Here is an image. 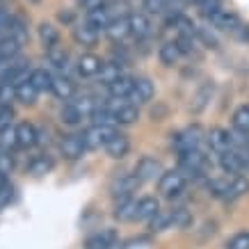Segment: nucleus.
<instances>
[{
    "label": "nucleus",
    "instance_id": "1",
    "mask_svg": "<svg viewBox=\"0 0 249 249\" xmlns=\"http://www.w3.org/2000/svg\"><path fill=\"white\" fill-rule=\"evenodd\" d=\"M201 137H204L201 126H190V128L181 130V133H172L169 140H172V146L176 151H185V149H199Z\"/></svg>",
    "mask_w": 249,
    "mask_h": 249
},
{
    "label": "nucleus",
    "instance_id": "2",
    "mask_svg": "<svg viewBox=\"0 0 249 249\" xmlns=\"http://www.w3.org/2000/svg\"><path fill=\"white\" fill-rule=\"evenodd\" d=\"M117 135V130L112 126H101V124H94L91 128H87L83 133V142H85V149H91L96 151L101 146H106L110 142V137Z\"/></svg>",
    "mask_w": 249,
    "mask_h": 249
},
{
    "label": "nucleus",
    "instance_id": "3",
    "mask_svg": "<svg viewBox=\"0 0 249 249\" xmlns=\"http://www.w3.org/2000/svg\"><path fill=\"white\" fill-rule=\"evenodd\" d=\"M185 183H188V178H185V174L181 172H162L160 174V178H158V190H160V195L162 196H176V195H181L183 190H185Z\"/></svg>",
    "mask_w": 249,
    "mask_h": 249
},
{
    "label": "nucleus",
    "instance_id": "4",
    "mask_svg": "<svg viewBox=\"0 0 249 249\" xmlns=\"http://www.w3.org/2000/svg\"><path fill=\"white\" fill-rule=\"evenodd\" d=\"M162 172H165L162 162H160L158 158H151V156H144V158H140V162H137V167H135V176L140 178V183L158 181Z\"/></svg>",
    "mask_w": 249,
    "mask_h": 249
},
{
    "label": "nucleus",
    "instance_id": "5",
    "mask_svg": "<svg viewBox=\"0 0 249 249\" xmlns=\"http://www.w3.org/2000/svg\"><path fill=\"white\" fill-rule=\"evenodd\" d=\"M178 162L185 172H204L208 167V158L199 149H185V151H178Z\"/></svg>",
    "mask_w": 249,
    "mask_h": 249
},
{
    "label": "nucleus",
    "instance_id": "6",
    "mask_svg": "<svg viewBox=\"0 0 249 249\" xmlns=\"http://www.w3.org/2000/svg\"><path fill=\"white\" fill-rule=\"evenodd\" d=\"M137 188H140V178L135 174H121L110 183V192H112L114 199L117 196H130V192H135Z\"/></svg>",
    "mask_w": 249,
    "mask_h": 249
},
{
    "label": "nucleus",
    "instance_id": "7",
    "mask_svg": "<svg viewBox=\"0 0 249 249\" xmlns=\"http://www.w3.org/2000/svg\"><path fill=\"white\" fill-rule=\"evenodd\" d=\"M106 37L110 39V41H114V44H119V41H124V39L130 35V28H128V16H112L110 21H107L106 25Z\"/></svg>",
    "mask_w": 249,
    "mask_h": 249
},
{
    "label": "nucleus",
    "instance_id": "8",
    "mask_svg": "<svg viewBox=\"0 0 249 249\" xmlns=\"http://www.w3.org/2000/svg\"><path fill=\"white\" fill-rule=\"evenodd\" d=\"M208 21H211L217 30H224V32H233L235 28H240V16L235 14V12H231V9L219 7Z\"/></svg>",
    "mask_w": 249,
    "mask_h": 249
},
{
    "label": "nucleus",
    "instance_id": "9",
    "mask_svg": "<svg viewBox=\"0 0 249 249\" xmlns=\"http://www.w3.org/2000/svg\"><path fill=\"white\" fill-rule=\"evenodd\" d=\"M130 96L135 98L137 103H146L156 96V85H153L151 78L146 76H140V78H133V91Z\"/></svg>",
    "mask_w": 249,
    "mask_h": 249
},
{
    "label": "nucleus",
    "instance_id": "10",
    "mask_svg": "<svg viewBox=\"0 0 249 249\" xmlns=\"http://www.w3.org/2000/svg\"><path fill=\"white\" fill-rule=\"evenodd\" d=\"M128 28H130V35L140 41V39H146L149 35L153 32V25L149 21V16L142 14V12H135V14L128 16Z\"/></svg>",
    "mask_w": 249,
    "mask_h": 249
},
{
    "label": "nucleus",
    "instance_id": "11",
    "mask_svg": "<svg viewBox=\"0 0 249 249\" xmlns=\"http://www.w3.org/2000/svg\"><path fill=\"white\" fill-rule=\"evenodd\" d=\"M160 211V201L156 196H142L140 201H135V213H133V219H140V222H149V219Z\"/></svg>",
    "mask_w": 249,
    "mask_h": 249
},
{
    "label": "nucleus",
    "instance_id": "12",
    "mask_svg": "<svg viewBox=\"0 0 249 249\" xmlns=\"http://www.w3.org/2000/svg\"><path fill=\"white\" fill-rule=\"evenodd\" d=\"M60 151H62V156H64L67 160L83 158V153H85L83 135H67L64 140H62V144H60Z\"/></svg>",
    "mask_w": 249,
    "mask_h": 249
},
{
    "label": "nucleus",
    "instance_id": "13",
    "mask_svg": "<svg viewBox=\"0 0 249 249\" xmlns=\"http://www.w3.org/2000/svg\"><path fill=\"white\" fill-rule=\"evenodd\" d=\"M98 37H101V32H98L96 28H91L87 21L73 28V41H76L78 46H87V48H89V46H96Z\"/></svg>",
    "mask_w": 249,
    "mask_h": 249
},
{
    "label": "nucleus",
    "instance_id": "14",
    "mask_svg": "<svg viewBox=\"0 0 249 249\" xmlns=\"http://www.w3.org/2000/svg\"><path fill=\"white\" fill-rule=\"evenodd\" d=\"M130 151V142H128V137L126 135H117L110 137V142L106 144V153L110 156L112 160H121V158H126Z\"/></svg>",
    "mask_w": 249,
    "mask_h": 249
},
{
    "label": "nucleus",
    "instance_id": "15",
    "mask_svg": "<svg viewBox=\"0 0 249 249\" xmlns=\"http://www.w3.org/2000/svg\"><path fill=\"white\" fill-rule=\"evenodd\" d=\"M112 242H117V231H114V229H101V231H96L94 235L87 238L85 249H106V247H110Z\"/></svg>",
    "mask_w": 249,
    "mask_h": 249
},
{
    "label": "nucleus",
    "instance_id": "16",
    "mask_svg": "<svg viewBox=\"0 0 249 249\" xmlns=\"http://www.w3.org/2000/svg\"><path fill=\"white\" fill-rule=\"evenodd\" d=\"M51 91H53V96H57L60 101H69V98L76 96V85L71 83L67 76H53Z\"/></svg>",
    "mask_w": 249,
    "mask_h": 249
},
{
    "label": "nucleus",
    "instance_id": "17",
    "mask_svg": "<svg viewBox=\"0 0 249 249\" xmlns=\"http://www.w3.org/2000/svg\"><path fill=\"white\" fill-rule=\"evenodd\" d=\"M37 144V128L28 124V121H23L16 126V146H21V149H30Z\"/></svg>",
    "mask_w": 249,
    "mask_h": 249
},
{
    "label": "nucleus",
    "instance_id": "18",
    "mask_svg": "<svg viewBox=\"0 0 249 249\" xmlns=\"http://www.w3.org/2000/svg\"><path fill=\"white\" fill-rule=\"evenodd\" d=\"M208 146H211L215 153H222V151L233 149V146H231L229 130H224V128H213L211 133H208Z\"/></svg>",
    "mask_w": 249,
    "mask_h": 249
},
{
    "label": "nucleus",
    "instance_id": "19",
    "mask_svg": "<svg viewBox=\"0 0 249 249\" xmlns=\"http://www.w3.org/2000/svg\"><path fill=\"white\" fill-rule=\"evenodd\" d=\"M106 87H107V91H110L112 98H128L130 91H133V78L121 73L117 80H112V83L106 85Z\"/></svg>",
    "mask_w": 249,
    "mask_h": 249
},
{
    "label": "nucleus",
    "instance_id": "20",
    "mask_svg": "<svg viewBox=\"0 0 249 249\" xmlns=\"http://www.w3.org/2000/svg\"><path fill=\"white\" fill-rule=\"evenodd\" d=\"M112 18V14L107 12L106 5H101V7H94V9H87V16H85V21L89 23L91 28H96L98 32L101 30H106V25L107 21Z\"/></svg>",
    "mask_w": 249,
    "mask_h": 249
},
{
    "label": "nucleus",
    "instance_id": "21",
    "mask_svg": "<svg viewBox=\"0 0 249 249\" xmlns=\"http://www.w3.org/2000/svg\"><path fill=\"white\" fill-rule=\"evenodd\" d=\"M140 119V110L137 106H130V103H121L117 110H114V124H121V126H130Z\"/></svg>",
    "mask_w": 249,
    "mask_h": 249
},
{
    "label": "nucleus",
    "instance_id": "22",
    "mask_svg": "<svg viewBox=\"0 0 249 249\" xmlns=\"http://www.w3.org/2000/svg\"><path fill=\"white\" fill-rule=\"evenodd\" d=\"M101 69V57H96L94 53H85L80 60H78V73L83 78H91L98 73Z\"/></svg>",
    "mask_w": 249,
    "mask_h": 249
},
{
    "label": "nucleus",
    "instance_id": "23",
    "mask_svg": "<svg viewBox=\"0 0 249 249\" xmlns=\"http://www.w3.org/2000/svg\"><path fill=\"white\" fill-rule=\"evenodd\" d=\"M133 213H135V201L130 196H117V204H114V217L119 222H128L133 219Z\"/></svg>",
    "mask_w": 249,
    "mask_h": 249
},
{
    "label": "nucleus",
    "instance_id": "24",
    "mask_svg": "<svg viewBox=\"0 0 249 249\" xmlns=\"http://www.w3.org/2000/svg\"><path fill=\"white\" fill-rule=\"evenodd\" d=\"M14 96H16V101H21L23 106H32V103L37 101L39 91L32 87L30 80H23V83H18L14 87Z\"/></svg>",
    "mask_w": 249,
    "mask_h": 249
},
{
    "label": "nucleus",
    "instance_id": "25",
    "mask_svg": "<svg viewBox=\"0 0 249 249\" xmlns=\"http://www.w3.org/2000/svg\"><path fill=\"white\" fill-rule=\"evenodd\" d=\"M158 60H160V64H165V67H174L176 62L181 60V51L176 48L174 41H165V44L158 48Z\"/></svg>",
    "mask_w": 249,
    "mask_h": 249
},
{
    "label": "nucleus",
    "instance_id": "26",
    "mask_svg": "<svg viewBox=\"0 0 249 249\" xmlns=\"http://www.w3.org/2000/svg\"><path fill=\"white\" fill-rule=\"evenodd\" d=\"M55 162L46 153H41V156H37V158L30 160V165H28V174H32V176H46V174L53 172Z\"/></svg>",
    "mask_w": 249,
    "mask_h": 249
},
{
    "label": "nucleus",
    "instance_id": "27",
    "mask_svg": "<svg viewBox=\"0 0 249 249\" xmlns=\"http://www.w3.org/2000/svg\"><path fill=\"white\" fill-rule=\"evenodd\" d=\"M219 167H222V169H224L227 174H240L242 167H240L238 151H235V149H229V151H222V153H219Z\"/></svg>",
    "mask_w": 249,
    "mask_h": 249
},
{
    "label": "nucleus",
    "instance_id": "28",
    "mask_svg": "<svg viewBox=\"0 0 249 249\" xmlns=\"http://www.w3.org/2000/svg\"><path fill=\"white\" fill-rule=\"evenodd\" d=\"M28 80L32 83V87L37 91H51V83H53V76L46 71V69H32Z\"/></svg>",
    "mask_w": 249,
    "mask_h": 249
},
{
    "label": "nucleus",
    "instance_id": "29",
    "mask_svg": "<svg viewBox=\"0 0 249 249\" xmlns=\"http://www.w3.org/2000/svg\"><path fill=\"white\" fill-rule=\"evenodd\" d=\"M247 192H249V178L247 176H235L233 181H229V192L224 196V201H233V199L247 195Z\"/></svg>",
    "mask_w": 249,
    "mask_h": 249
},
{
    "label": "nucleus",
    "instance_id": "30",
    "mask_svg": "<svg viewBox=\"0 0 249 249\" xmlns=\"http://www.w3.org/2000/svg\"><path fill=\"white\" fill-rule=\"evenodd\" d=\"M213 83H206L201 89L196 91L195 96H192V103H190V110L192 112H201L206 106H208V101H211V96H213Z\"/></svg>",
    "mask_w": 249,
    "mask_h": 249
},
{
    "label": "nucleus",
    "instance_id": "31",
    "mask_svg": "<svg viewBox=\"0 0 249 249\" xmlns=\"http://www.w3.org/2000/svg\"><path fill=\"white\" fill-rule=\"evenodd\" d=\"M39 41L44 44V48H51V46L60 44V32L53 23H41L39 25Z\"/></svg>",
    "mask_w": 249,
    "mask_h": 249
},
{
    "label": "nucleus",
    "instance_id": "32",
    "mask_svg": "<svg viewBox=\"0 0 249 249\" xmlns=\"http://www.w3.org/2000/svg\"><path fill=\"white\" fill-rule=\"evenodd\" d=\"M7 37L16 39L18 44H23L28 39V25L18 18V16H9V23H7Z\"/></svg>",
    "mask_w": 249,
    "mask_h": 249
},
{
    "label": "nucleus",
    "instance_id": "33",
    "mask_svg": "<svg viewBox=\"0 0 249 249\" xmlns=\"http://www.w3.org/2000/svg\"><path fill=\"white\" fill-rule=\"evenodd\" d=\"M96 76L103 85H110L112 80H117L121 76V67L117 62H101V69H98Z\"/></svg>",
    "mask_w": 249,
    "mask_h": 249
},
{
    "label": "nucleus",
    "instance_id": "34",
    "mask_svg": "<svg viewBox=\"0 0 249 249\" xmlns=\"http://www.w3.org/2000/svg\"><path fill=\"white\" fill-rule=\"evenodd\" d=\"M169 227H172V215L165 211H158L149 219V231H151V233H162V231H167Z\"/></svg>",
    "mask_w": 249,
    "mask_h": 249
},
{
    "label": "nucleus",
    "instance_id": "35",
    "mask_svg": "<svg viewBox=\"0 0 249 249\" xmlns=\"http://www.w3.org/2000/svg\"><path fill=\"white\" fill-rule=\"evenodd\" d=\"M46 57H48V62H51L55 69H64V67H67V62H69L67 51H64V48H60L57 44L51 46V48H46Z\"/></svg>",
    "mask_w": 249,
    "mask_h": 249
},
{
    "label": "nucleus",
    "instance_id": "36",
    "mask_svg": "<svg viewBox=\"0 0 249 249\" xmlns=\"http://www.w3.org/2000/svg\"><path fill=\"white\" fill-rule=\"evenodd\" d=\"M233 128L242 135H249V106H240L233 112Z\"/></svg>",
    "mask_w": 249,
    "mask_h": 249
},
{
    "label": "nucleus",
    "instance_id": "37",
    "mask_svg": "<svg viewBox=\"0 0 249 249\" xmlns=\"http://www.w3.org/2000/svg\"><path fill=\"white\" fill-rule=\"evenodd\" d=\"M169 215H172V224L176 229H190L192 222H195V219H192V213H190L188 208H174Z\"/></svg>",
    "mask_w": 249,
    "mask_h": 249
},
{
    "label": "nucleus",
    "instance_id": "38",
    "mask_svg": "<svg viewBox=\"0 0 249 249\" xmlns=\"http://www.w3.org/2000/svg\"><path fill=\"white\" fill-rule=\"evenodd\" d=\"M94 124H101V126H112L114 124V112L107 106H96V110L89 114Z\"/></svg>",
    "mask_w": 249,
    "mask_h": 249
},
{
    "label": "nucleus",
    "instance_id": "39",
    "mask_svg": "<svg viewBox=\"0 0 249 249\" xmlns=\"http://www.w3.org/2000/svg\"><path fill=\"white\" fill-rule=\"evenodd\" d=\"M96 106H98V101L94 96H83V98H76V101H73V107L80 112V117H89V114L96 110Z\"/></svg>",
    "mask_w": 249,
    "mask_h": 249
},
{
    "label": "nucleus",
    "instance_id": "40",
    "mask_svg": "<svg viewBox=\"0 0 249 249\" xmlns=\"http://www.w3.org/2000/svg\"><path fill=\"white\" fill-rule=\"evenodd\" d=\"M21 55V44L12 37H5L0 41V57H16Z\"/></svg>",
    "mask_w": 249,
    "mask_h": 249
},
{
    "label": "nucleus",
    "instance_id": "41",
    "mask_svg": "<svg viewBox=\"0 0 249 249\" xmlns=\"http://www.w3.org/2000/svg\"><path fill=\"white\" fill-rule=\"evenodd\" d=\"M208 192L215 199H224L229 192V181L227 178H213V181H208Z\"/></svg>",
    "mask_w": 249,
    "mask_h": 249
},
{
    "label": "nucleus",
    "instance_id": "42",
    "mask_svg": "<svg viewBox=\"0 0 249 249\" xmlns=\"http://www.w3.org/2000/svg\"><path fill=\"white\" fill-rule=\"evenodd\" d=\"M60 117H62V121H64L67 126H76V124H80V121H83V117H80V112L73 107V103H67V106L62 107Z\"/></svg>",
    "mask_w": 249,
    "mask_h": 249
},
{
    "label": "nucleus",
    "instance_id": "43",
    "mask_svg": "<svg viewBox=\"0 0 249 249\" xmlns=\"http://www.w3.org/2000/svg\"><path fill=\"white\" fill-rule=\"evenodd\" d=\"M196 7H199V14L204 18H211L222 7V0H196Z\"/></svg>",
    "mask_w": 249,
    "mask_h": 249
},
{
    "label": "nucleus",
    "instance_id": "44",
    "mask_svg": "<svg viewBox=\"0 0 249 249\" xmlns=\"http://www.w3.org/2000/svg\"><path fill=\"white\" fill-rule=\"evenodd\" d=\"M0 144L5 146V149H14L16 146V126H5V128H0Z\"/></svg>",
    "mask_w": 249,
    "mask_h": 249
},
{
    "label": "nucleus",
    "instance_id": "45",
    "mask_svg": "<svg viewBox=\"0 0 249 249\" xmlns=\"http://www.w3.org/2000/svg\"><path fill=\"white\" fill-rule=\"evenodd\" d=\"M195 37L199 39L204 46H208V48H217V46H219L217 37H215L208 28H195Z\"/></svg>",
    "mask_w": 249,
    "mask_h": 249
},
{
    "label": "nucleus",
    "instance_id": "46",
    "mask_svg": "<svg viewBox=\"0 0 249 249\" xmlns=\"http://www.w3.org/2000/svg\"><path fill=\"white\" fill-rule=\"evenodd\" d=\"M174 44H176V48L181 51V55H192V53H195V48H196L192 35H178Z\"/></svg>",
    "mask_w": 249,
    "mask_h": 249
},
{
    "label": "nucleus",
    "instance_id": "47",
    "mask_svg": "<svg viewBox=\"0 0 249 249\" xmlns=\"http://www.w3.org/2000/svg\"><path fill=\"white\" fill-rule=\"evenodd\" d=\"M172 23L181 30V35H195V23L190 21L188 16H183V14H176V16H172Z\"/></svg>",
    "mask_w": 249,
    "mask_h": 249
},
{
    "label": "nucleus",
    "instance_id": "48",
    "mask_svg": "<svg viewBox=\"0 0 249 249\" xmlns=\"http://www.w3.org/2000/svg\"><path fill=\"white\" fill-rule=\"evenodd\" d=\"M227 249H249V231H240L229 240Z\"/></svg>",
    "mask_w": 249,
    "mask_h": 249
},
{
    "label": "nucleus",
    "instance_id": "49",
    "mask_svg": "<svg viewBox=\"0 0 249 249\" xmlns=\"http://www.w3.org/2000/svg\"><path fill=\"white\" fill-rule=\"evenodd\" d=\"M12 101H16L14 96V85L9 83H0V106H12Z\"/></svg>",
    "mask_w": 249,
    "mask_h": 249
},
{
    "label": "nucleus",
    "instance_id": "50",
    "mask_svg": "<svg viewBox=\"0 0 249 249\" xmlns=\"http://www.w3.org/2000/svg\"><path fill=\"white\" fill-rule=\"evenodd\" d=\"M142 5L149 14H165L167 0H142Z\"/></svg>",
    "mask_w": 249,
    "mask_h": 249
},
{
    "label": "nucleus",
    "instance_id": "51",
    "mask_svg": "<svg viewBox=\"0 0 249 249\" xmlns=\"http://www.w3.org/2000/svg\"><path fill=\"white\" fill-rule=\"evenodd\" d=\"M12 169H14V158L9 156V151H2L0 153V174H12Z\"/></svg>",
    "mask_w": 249,
    "mask_h": 249
},
{
    "label": "nucleus",
    "instance_id": "52",
    "mask_svg": "<svg viewBox=\"0 0 249 249\" xmlns=\"http://www.w3.org/2000/svg\"><path fill=\"white\" fill-rule=\"evenodd\" d=\"M12 199H14V188H12L9 183H5V185L0 188V211H2V208H5Z\"/></svg>",
    "mask_w": 249,
    "mask_h": 249
},
{
    "label": "nucleus",
    "instance_id": "53",
    "mask_svg": "<svg viewBox=\"0 0 249 249\" xmlns=\"http://www.w3.org/2000/svg\"><path fill=\"white\" fill-rule=\"evenodd\" d=\"M12 119H14V110H12L9 106L0 107V128L9 126V124H12Z\"/></svg>",
    "mask_w": 249,
    "mask_h": 249
},
{
    "label": "nucleus",
    "instance_id": "54",
    "mask_svg": "<svg viewBox=\"0 0 249 249\" xmlns=\"http://www.w3.org/2000/svg\"><path fill=\"white\" fill-rule=\"evenodd\" d=\"M151 119L153 121H165L167 119V106L165 103H158L156 107H151Z\"/></svg>",
    "mask_w": 249,
    "mask_h": 249
},
{
    "label": "nucleus",
    "instance_id": "55",
    "mask_svg": "<svg viewBox=\"0 0 249 249\" xmlns=\"http://www.w3.org/2000/svg\"><path fill=\"white\" fill-rule=\"evenodd\" d=\"M7 23H9V14L5 9H0V30H7Z\"/></svg>",
    "mask_w": 249,
    "mask_h": 249
},
{
    "label": "nucleus",
    "instance_id": "56",
    "mask_svg": "<svg viewBox=\"0 0 249 249\" xmlns=\"http://www.w3.org/2000/svg\"><path fill=\"white\" fill-rule=\"evenodd\" d=\"M60 21H64V23H71V21H73V16L69 14V12H60Z\"/></svg>",
    "mask_w": 249,
    "mask_h": 249
},
{
    "label": "nucleus",
    "instance_id": "57",
    "mask_svg": "<svg viewBox=\"0 0 249 249\" xmlns=\"http://www.w3.org/2000/svg\"><path fill=\"white\" fill-rule=\"evenodd\" d=\"M5 183H7V176H5V174H0V188H2Z\"/></svg>",
    "mask_w": 249,
    "mask_h": 249
},
{
    "label": "nucleus",
    "instance_id": "58",
    "mask_svg": "<svg viewBox=\"0 0 249 249\" xmlns=\"http://www.w3.org/2000/svg\"><path fill=\"white\" fill-rule=\"evenodd\" d=\"M106 249H124V247H121V245H117V242H112V245H110V247H106Z\"/></svg>",
    "mask_w": 249,
    "mask_h": 249
},
{
    "label": "nucleus",
    "instance_id": "59",
    "mask_svg": "<svg viewBox=\"0 0 249 249\" xmlns=\"http://www.w3.org/2000/svg\"><path fill=\"white\" fill-rule=\"evenodd\" d=\"M2 151H7V149H5V146H2V144H0V153H2Z\"/></svg>",
    "mask_w": 249,
    "mask_h": 249
},
{
    "label": "nucleus",
    "instance_id": "60",
    "mask_svg": "<svg viewBox=\"0 0 249 249\" xmlns=\"http://www.w3.org/2000/svg\"><path fill=\"white\" fill-rule=\"evenodd\" d=\"M167 2H178V0H167Z\"/></svg>",
    "mask_w": 249,
    "mask_h": 249
},
{
    "label": "nucleus",
    "instance_id": "61",
    "mask_svg": "<svg viewBox=\"0 0 249 249\" xmlns=\"http://www.w3.org/2000/svg\"><path fill=\"white\" fill-rule=\"evenodd\" d=\"M245 149H249V140H247V146H245Z\"/></svg>",
    "mask_w": 249,
    "mask_h": 249
},
{
    "label": "nucleus",
    "instance_id": "62",
    "mask_svg": "<svg viewBox=\"0 0 249 249\" xmlns=\"http://www.w3.org/2000/svg\"><path fill=\"white\" fill-rule=\"evenodd\" d=\"M78 2H80V5H83V2H85V0H78Z\"/></svg>",
    "mask_w": 249,
    "mask_h": 249
},
{
    "label": "nucleus",
    "instance_id": "63",
    "mask_svg": "<svg viewBox=\"0 0 249 249\" xmlns=\"http://www.w3.org/2000/svg\"><path fill=\"white\" fill-rule=\"evenodd\" d=\"M35 2H37V0H35Z\"/></svg>",
    "mask_w": 249,
    "mask_h": 249
},
{
    "label": "nucleus",
    "instance_id": "64",
    "mask_svg": "<svg viewBox=\"0 0 249 249\" xmlns=\"http://www.w3.org/2000/svg\"><path fill=\"white\" fill-rule=\"evenodd\" d=\"M0 107H2V106H0Z\"/></svg>",
    "mask_w": 249,
    "mask_h": 249
}]
</instances>
